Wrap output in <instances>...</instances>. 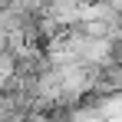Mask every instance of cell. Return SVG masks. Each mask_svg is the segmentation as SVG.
I'll use <instances>...</instances> for the list:
<instances>
[{
    "label": "cell",
    "mask_w": 122,
    "mask_h": 122,
    "mask_svg": "<svg viewBox=\"0 0 122 122\" xmlns=\"http://www.w3.org/2000/svg\"><path fill=\"white\" fill-rule=\"evenodd\" d=\"M7 3H10V0H0V7H7Z\"/></svg>",
    "instance_id": "2"
},
{
    "label": "cell",
    "mask_w": 122,
    "mask_h": 122,
    "mask_svg": "<svg viewBox=\"0 0 122 122\" xmlns=\"http://www.w3.org/2000/svg\"><path fill=\"white\" fill-rule=\"evenodd\" d=\"M7 86H10V82H7V79H3V76H0V96L7 92Z\"/></svg>",
    "instance_id": "1"
}]
</instances>
